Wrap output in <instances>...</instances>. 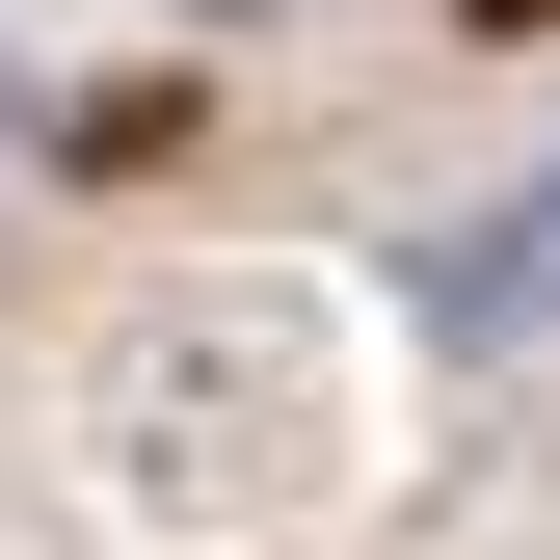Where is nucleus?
<instances>
[{"mask_svg": "<svg viewBox=\"0 0 560 560\" xmlns=\"http://www.w3.org/2000/svg\"><path fill=\"white\" fill-rule=\"evenodd\" d=\"M480 27H560V0H480Z\"/></svg>", "mask_w": 560, "mask_h": 560, "instance_id": "f257e3e1", "label": "nucleus"}]
</instances>
